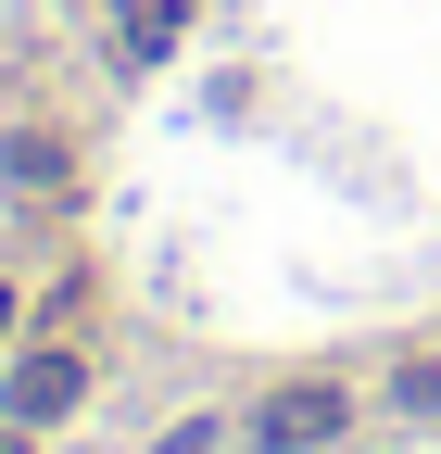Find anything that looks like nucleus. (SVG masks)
Here are the masks:
<instances>
[{
  "mask_svg": "<svg viewBox=\"0 0 441 454\" xmlns=\"http://www.w3.org/2000/svg\"><path fill=\"white\" fill-rule=\"evenodd\" d=\"M252 442H265V454H315V442H341V391H328V379H290V391H265Z\"/></svg>",
  "mask_w": 441,
  "mask_h": 454,
  "instance_id": "obj_1",
  "label": "nucleus"
},
{
  "mask_svg": "<svg viewBox=\"0 0 441 454\" xmlns=\"http://www.w3.org/2000/svg\"><path fill=\"white\" fill-rule=\"evenodd\" d=\"M89 404V366L76 354H26L13 366V429H50V417H76Z\"/></svg>",
  "mask_w": 441,
  "mask_h": 454,
  "instance_id": "obj_2",
  "label": "nucleus"
},
{
  "mask_svg": "<svg viewBox=\"0 0 441 454\" xmlns=\"http://www.w3.org/2000/svg\"><path fill=\"white\" fill-rule=\"evenodd\" d=\"M164 38H177V0H127V64H151Z\"/></svg>",
  "mask_w": 441,
  "mask_h": 454,
  "instance_id": "obj_3",
  "label": "nucleus"
},
{
  "mask_svg": "<svg viewBox=\"0 0 441 454\" xmlns=\"http://www.w3.org/2000/svg\"><path fill=\"white\" fill-rule=\"evenodd\" d=\"M13 177H26V190H64V139L26 127V139H13Z\"/></svg>",
  "mask_w": 441,
  "mask_h": 454,
  "instance_id": "obj_4",
  "label": "nucleus"
},
{
  "mask_svg": "<svg viewBox=\"0 0 441 454\" xmlns=\"http://www.w3.org/2000/svg\"><path fill=\"white\" fill-rule=\"evenodd\" d=\"M391 404H404V417H441V354H429V366H404V379H391Z\"/></svg>",
  "mask_w": 441,
  "mask_h": 454,
  "instance_id": "obj_5",
  "label": "nucleus"
},
{
  "mask_svg": "<svg viewBox=\"0 0 441 454\" xmlns=\"http://www.w3.org/2000/svg\"><path fill=\"white\" fill-rule=\"evenodd\" d=\"M214 442H228V429H214V417H177V429H164L151 454H214Z\"/></svg>",
  "mask_w": 441,
  "mask_h": 454,
  "instance_id": "obj_6",
  "label": "nucleus"
},
{
  "mask_svg": "<svg viewBox=\"0 0 441 454\" xmlns=\"http://www.w3.org/2000/svg\"><path fill=\"white\" fill-rule=\"evenodd\" d=\"M0 328H13V291H0Z\"/></svg>",
  "mask_w": 441,
  "mask_h": 454,
  "instance_id": "obj_7",
  "label": "nucleus"
}]
</instances>
